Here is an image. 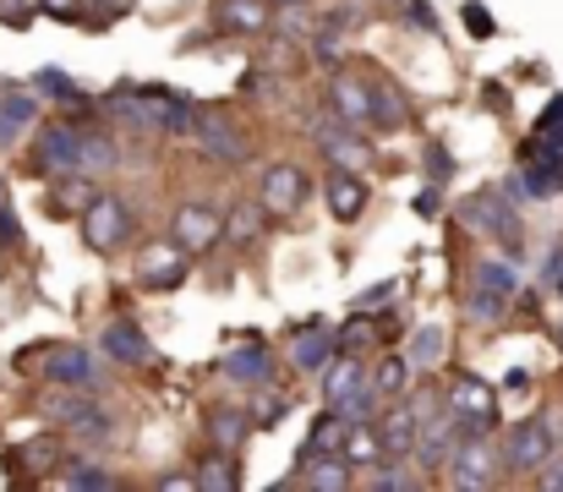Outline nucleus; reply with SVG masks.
<instances>
[{
  "label": "nucleus",
  "instance_id": "obj_4",
  "mask_svg": "<svg viewBox=\"0 0 563 492\" xmlns=\"http://www.w3.org/2000/svg\"><path fill=\"white\" fill-rule=\"evenodd\" d=\"M553 444H559V433L537 416V422H520V427H509V438H504V466L509 471H542L548 460H553Z\"/></svg>",
  "mask_w": 563,
  "mask_h": 492
},
{
  "label": "nucleus",
  "instance_id": "obj_23",
  "mask_svg": "<svg viewBox=\"0 0 563 492\" xmlns=\"http://www.w3.org/2000/svg\"><path fill=\"white\" fill-rule=\"evenodd\" d=\"M388 449H383V433H373L367 422H356L351 427V438H345V460H351V471H367V466H377Z\"/></svg>",
  "mask_w": 563,
  "mask_h": 492
},
{
  "label": "nucleus",
  "instance_id": "obj_27",
  "mask_svg": "<svg viewBox=\"0 0 563 492\" xmlns=\"http://www.w3.org/2000/svg\"><path fill=\"white\" fill-rule=\"evenodd\" d=\"M362 383H367V372H362V367L345 356V361H334V367H329V378H323V394H329V405H340V400H345L351 389H362Z\"/></svg>",
  "mask_w": 563,
  "mask_h": 492
},
{
  "label": "nucleus",
  "instance_id": "obj_21",
  "mask_svg": "<svg viewBox=\"0 0 563 492\" xmlns=\"http://www.w3.org/2000/svg\"><path fill=\"white\" fill-rule=\"evenodd\" d=\"M345 438H351V422H345L340 411H329V416L307 433V460H318V455H345Z\"/></svg>",
  "mask_w": 563,
  "mask_h": 492
},
{
  "label": "nucleus",
  "instance_id": "obj_41",
  "mask_svg": "<svg viewBox=\"0 0 563 492\" xmlns=\"http://www.w3.org/2000/svg\"><path fill=\"white\" fill-rule=\"evenodd\" d=\"M394 296H399V280H383V285H373L367 296H356V313H373V307L394 302Z\"/></svg>",
  "mask_w": 563,
  "mask_h": 492
},
{
  "label": "nucleus",
  "instance_id": "obj_50",
  "mask_svg": "<svg viewBox=\"0 0 563 492\" xmlns=\"http://www.w3.org/2000/svg\"><path fill=\"white\" fill-rule=\"evenodd\" d=\"M542 488H563V460L559 466H542Z\"/></svg>",
  "mask_w": 563,
  "mask_h": 492
},
{
  "label": "nucleus",
  "instance_id": "obj_53",
  "mask_svg": "<svg viewBox=\"0 0 563 492\" xmlns=\"http://www.w3.org/2000/svg\"><path fill=\"white\" fill-rule=\"evenodd\" d=\"M279 6H301V0H279Z\"/></svg>",
  "mask_w": 563,
  "mask_h": 492
},
{
  "label": "nucleus",
  "instance_id": "obj_40",
  "mask_svg": "<svg viewBox=\"0 0 563 492\" xmlns=\"http://www.w3.org/2000/svg\"><path fill=\"white\" fill-rule=\"evenodd\" d=\"M66 482H71V488H115V482H110V471H99V466H71V471H66Z\"/></svg>",
  "mask_w": 563,
  "mask_h": 492
},
{
  "label": "nucleus",
  "instance_id": "obj_52",
  "mask_svg": "<svg viewBox=\"0 0 563 492\" xmlns=\"http://www.w3.org/2000/svg\"><path fill=\"white\" fill-rule=\"evenodd\" d=\"M548 285H553V291H559V296H563V269H559V274H553V280H548Z\"/></svg>",
  "mask_w": 563,
  "mask_h": 492
},
{
  "label": "nucleus",
  "instance_id": "obj_48",
  "mask_svg": "<svg viewBox=\"0 0 563 492\" xmlns=\"http://www.w3.org/2000/svg\"><path fill=\"white\" fill-rule=\"evenodd\" d=\"M410 22H416L421 33H432V28H438V17H432V6H421V0H410Z\"/></svg>",
  "mask_w": 563,
  "mask_h": 492
},
{
  "label": "nucleus",
  "instance_id": "obj_11",
  "mask_svg": "<svg viewBox=\"0 0 563 492\" xmlns=\"http://www.w3.org/2000/svg\"><path fill=\"white\" fill-rule=\"evenodd\" d=\"M99 345H104V356H115L121 367H154V345H148V334L132 324H110L99 334Z\"/></svg>",
  "mask_w": 563,
  "mask_h": 492
},
{
  "label": "nucleus",
  "instance_id": "obj_30",
  "mask_svg": "<svg viewBox=\"0 0 563 492\" xmlns=\"http://www.w3.org/2000/svg\"><path fill=\"white\" fill-rule=\"evenodd\" d=\"M405 383H410V356H388V361L377 367V378H373V389L383 394V400H394Z\"/></svg>",
  "mask_w": 563,
  "mask_h": 492
},
{
  "label": "nucleus",
  "instance_id": "obj_38",
  "mask_svg": "<svg viewBox=\"0 0 563 492\" xmlns=\"http://www.w3.org/2000/svg\"><path fill=\"white\" fill-rule=\"evenodd\" d=\"M0 121H5V127H27V121H33V99H27V94H5V99H0Z\"/></svg>",
  "mask_w": 563,
  "mask_h": 492
},
{
  "label": "nucleus",
  "instance_id": "obj_37",
  "mask_svg": "<svg viewBox=\"0 0 563 492\" xmlns=\"http://www.w3.org/2000/svg\"><path fill=\"white\" fill-rule=\"evenodd\" d=\"M465 28H471V39H493L498 33V22H493V11L482 0H465Z\"/></svg>",
  "mask_w": 563,
  "mask_h": 492
},
{
  "label": "nucleus",
  "instance_id": "obj_45",
  "mask_svg": "<svg viewBox=\"0 0 563 492\" xmlns=\"http://www.w3.org/2000/svg\"><path fill=\"white\" fill-rule=\"evenodd\" d=\"M0 247H11V252L22 247V225H16V214L5 203H0Z\"/></svg>",
  "mask_w": 563,
  "mask_h": 492
},
{
  "label": "nucleus",
  "instance_id": "obj_13",
  "mask_svg": "<svg viewBox=\"0 0 563 492\" xmlns=\"http://www.w3.org/2000/svg\"><path fill=\"white\" fill-rule=\"evenodd\" d=\"M323 192H329V214H334V219H345V225L362 219V208H367V181H362L356 170H340V164H334V175H329Z\"/></svg>",
  "mask_w": 563,
  "mask_h": 492
},
{
  "label": "nucleus",
  "instance_id": "obj_12",
  "mask_svg": "<svg viewBox=\"0 0 563 492\" xmlns=\"http://www.w3.org/2000/svg\"><path fill=\"white\" fill-rule=\"evenodd\" d=\"M224 236V219L213 214V208H202V203H187L181 214H176V241L187 247V252H202V247H213Z\"/></svg>",
  "mask_w": 563,
  "mask_h": 492
},
{
  "label": "nucleus",
  "instance_id": "obj_43",
  "mask_svg": "<svg viewBox=\"0 0 563 492\" xmlns=\"http://www.w3.org/2000/svg\"><path fill=\"white\" fill-rule=\"evenodd\" d=\"M537 132H542V138H559V143H563V94H559V99H553V105H548V110H542V121H537Z\"/></svg>",
  "mask_w": 563,
  "mask_h": 492
},
{
  "label": "nucleus",
  "instance_id": "obj_29",
  "mask_svg": "<svg viewBox=\"0 0 563 492\" xmlns=\"http://www.w3.org/2000/svg\"><path fill=\"white\" fill-rule=\"evenodd\" d=\"M33 88H38V94H49V99H66V105H82V88H77V83H71V77L60 72V66H44V72L33 77Z\"/></svg>",
  "mask_w": 563,
  "mask_h": 492
},
{
  "label": "nucleus",
  "instance_id": "obj_2",
  "mask_svg": "<svg viewBox=\"0 0 563 492\" xmlns=\"http://www.w3.org/2000/svg\"><path fill=\"white\" fill-rule=\"evenodd\" d=\"M520 181H526V197L531 203H548V197H559L563 192V143L559 138H531L526 143V170H520Z\"/></svg>",
  "mask_w": 563,
  "mask_h": 492
},
{
  "label": "nucleus",
  "instance_id": "obj_26",
  "mask_svg": "<svg viewBox=\"0 0 563 492\" xmlns=\"http://www.w3.org/2000/svg\"><path fill=\"white\" fill-rule=\"evenodd\" d=\"M476 285H482V291H493V296H504V302H515V291H520V274H515V263L482 258V269H476Z\"/></svg>",
  "mask_w": 563,
  "mask_h": 492
},
{
  "label": "nucleus",
  "instance_id": "obj_33",
  "mask_svg": "<svg viewBox=\"0 0 563 492\" xmlns=\"http://www.w3.org/2000/svg\"><path fill=\"white\" fill-rule=\"evenodd\" d=\"M438 361H443V328H416L410 367H438Z\"/></svg>",
  "mask_w": 563,
  "mask_h": 492
},
{
  "label": "nucleus",
  "instance_id": "obj_49",
  "mask_svg": "<svg viewBox=\"0 0 563 492\" xmlns=\"http://www.w3.org/2000/svg\"><path fill=\"white\" fill-rule=\"evenodd\" d=\"M416 214H421V219H432V214H438V181H432V186L416 197Z\"/></svg>",
  "mask_w": 563,
  "mask_h": 492
},
{
  "label": "nucleus",
  "instance_id": "obj_22",
  "mask_svg": "<svg viewBox=\"0 0 563 492\" xmlns=\"http://www.w3.org/2000/svg\"><path fill=\"white\" fill-rule=\"evenodd\" d=\"M268 22V6L263 0H219V28L230 33H257Z\"/></svg>",
  "mask_w": 563,
  "mask_h": 492
},
{
  "label": "nucleus",
  "instance_id": "obj_47",
  "mask_svg": "<svg viewBox=\"0 0 563 492\" xmlns=\"http://www.w3.org/2000/svg\"><path fill=\"white\" fill-rule=\"evenodd\" d=\"M373 488H383V492H405V488H416V482H410V477H405V471H373Z\"/></svg>",
  "mask_w": 563,
  "mask_h": 492
},
{
  "label": "nucleus",
  "instance_id": "obj_44",
  "mask_svg": "<svg viewBox=\"0 0 563 492\" xmlns=\"http://www.w3.org/2000/svg\"><path fill=\"white\" fill-rule=\"evenodd\" d=\"M454 175V154L449 149H427V181H449Z\"/></svg>",
  "mask_w": 563,
  "mask_h": 492
},
{
  "label": "nucleus",
  "instance_id": "obj_7",
  "mask_svg": "<svg viewBox=\"0 0 563 492\" xmlns=\"http://www.w3.org/2000/svg\"><path fill=\"white\" fill-rule=\"evenodd\" d=\"M427 411H432V394H416V400L394 405L388 422H383V449L388 455H410L416 438H421V427H427Z\"/></svg>",
  "mask_w": 563,
  "mask_h": 492
},
{
  "label": "nucleus",
  "instance_id": "obj_17",
  "mask_svg": "<svg viewBox=\"0 0 563 492\" xmlns=\"http://www.w3.org/2000/svg\"><path fill=\"white\" fill-rule=\"evenodd\" d=\"M449 471H454L460 488H487L493 482V449H487V438H465Z\"/></svg>",
  "mask_w": 563,
  "mask_h": 492
},
{
  "label": "nucleus",
  "instance_id": "obj_54",
  "mask_svg": "<svg viewBox=\"0 0 563 492\" xmlns=\"http://www.w3.org/2000/svg\"><path fill=\"white\" fill-rule=\"evenodd\" d=\"M559 345H563V324H559Z\"/></svg>",
  "mask_w": 563,
  "mask_h": 492
},
{
  "label": "nucleus",
  "instance_id": "obj_14",
  "mask_svg": "<svg viewBox=\"0 0 563 492\" xmlns=\"http://www.w3.org/2000/svg\"><path fill=\"white\" fill-rule=\"evenodd\" d=\"M224 378H230V383H246V389H263V383H274V356H268L263 345L224 350Z\"/></svg>",
  "mask_w": 563,
  "mask_h": 492
},
{
  "label": "nucleus",
  "instance_id": "obj_16",
  "mask_svg": "<svg viewBox=\"0 0 563 492\" xmlns=\"http://www.w3.org/2000/svg\"><path fill=\"white\" fill-rule=\"evenodd\" d=\"M329 99H334V116H340V121H351V127H367V121H373V88H367V83L334 77Z\"/></svg>",
  "mask_w": 563,
  "mask_h": 492
},
{
  "label": "nucleus",
  "instance_id": "obj_19",
  "mask_svg": "<svg viewBox=\"0 0 563 492\" xmlns=\"http://www.w3.org/2000/svg\"><path fill=\"white\" fill-rule=\"evenodd\" d=\"M329 356H334V334L329 328H301L296 339H290V361H296V372H323L329 367Z\"/></svg>",
  "mask_w": 563,
  "mask_h": 492
},
{
  "label": "nucleus",
  "instance_id": "obj_5",
  "mask_svg": "<svg viewBox=\"0 0 563 492\" xmlns=\"http://www.w3.org/2000/svg\"><path fill=\"white\" fill-rule=\"evenodd\" d=\"M38 170L44 175H77L82 170V132L71 121H55L38 132Z\"/></svg>",
  "mask_w": 563,
  "mask_h": 492
},
{
  "label": "nucleus",
  "instance_id": "obj_1",
  "mask_svg": "<svg viewBox=\"0 0 563 492\" xmlns=\"http://www.w3.org/2000/svg\"><path fill=\"white\" fill-rule=\"evenodd\" d=\"M465 225L471 230H482V236H493V241H504L509 247V258H520V219H515V197L509 192H476L471 203H465Z\"/></svg>",
  "mask_w": 563,
  "mask_h": 492
},
{
  "label": "nucleus",
  "instance_id": "obj_35",
  "mask_svg": "<svg viewBox=\"0 0 563 492\" xmlns=\"http://www.w3.org/2000/svg\"><path fill=\"white\" fill-rule=\"evenodd\" d=\"M263 214H268L263 203H257V208L230 214V219H224V236H230V241H252V236H257V225H263Z\"/></svg>",
  "mask_w": 563,
  "mask_h": 492
},
{
  "label": "nucleus",
  "instance_id": "obj_3",
  "mask_svg": "<svg viewBox=\"0 0 563 492\" xmlns=\"http://www.w3.org/2000/svg\"><path fill=\"white\" fill-rule=\"evenodd\" d=\"M82 236H88V247H99V252H115L121 241H132V214H126V203L110 197V192H99V197L88 203V214H82Z\"/></svg>",
  "mask_w": 563,
  "mask_h": 492
},
{
  "label": "nucleus",
  "instance_id": "obj_31",
  "mask_svg": "<svg viewBox=\"0 0 563 492\" xmlns=\"http://www.w3.org/2000/svg\"><path fill=\"white\" fill-rule=\"evenodd\" d=\"M377 400H383V394H377L373 383H362V389H351V394H345L334 411H340V416L356 427V422H373V405H377Z\"/></svg>",
  "mask_w": 563,
  "mask_h": 492
},
{
  "label": "nucleus",
  "instance_id": "obj_20",
  "mask_svg": "<svg viewBox=\"0 0 563 492\" xmlns=\"http://www.w3.org/2000/svg\"><path fill=\"white\" fill-rule=\"evenodd\" d=\"M93 197H99V192H93L88 181H77V175H55V192L44 197V208H49L55 219H66V214H88Z\"/></svg>",
  "mask_w": 563,
  "mask_h": 492
},
{
  "label": "nucleus",
  "instance_id": "obj_28",
  "mask_svg": "<svg viewBox=\"0 0 563 492\" xmlns=\"http://www.w3.org/2000/svg\"><path fill=\"white\" fill-rule=\"evenodd\" d=\"M246 427H252V422H246L241 411H213V416H208V433H213V444H219V449H230V455L241 449Z\"/></svg>",
  "mask_w": 563,
  "mask_h": 492
},
{
  "label": "nucleus",
  "instance_id": "obj_18",
  "mask_svg": "<svg viewBox=\"0 0 563 492\" xmlns=\"http://www.w3.org/2000/svg\"><path fill=\"white\" fill-rule=\"evenodd\" d=\"M191 132H197V143H202L213 160H230V164L246 160V143L235 138V127H224V116H197Z\"/></svg>",
  "mask_w": 563,
  "mask_h": 492
},
{
  "label": "nucleus",
  "instance_id": "obj_15",
  "mask_svg": "<svg viewBox=\"0 0 563 492\" xmlns=\"http://www.w3.org/2000/svg\"><path fill=\"white\" fill-rule=\"evenodd\" d=\"M312 138L323 143V154L340 164V170H356V164L367 160V143L356 138L351 121H345V127H334V121H312Z\"/></svg>",
  "mask_w": 563,
  "mask_h": 492
},
{
  "label": "nucleus",
  "instance_id": "obj_10",
  "mask_svg": "<svg viewBox=\"0 0 563 492\" xmlns=\"http://www.w3.org/2000/svg\"><path fill=\"white\" fill-rule=\"evenodd\" d=\"M301 197H307V175L296 170V164H274L268 175H263V208L268 214H296L301 208Z\"/></svg>",
  "mask_w": 563,
  "mask_h": 492
},
{
  "label": "nucleus",
  "instance_id": "obj_36",
  "mask_svg": "<svg viewBox=\"0 0 563 492\" xmlns=\"http://www.w3.org/2000/svg\"><path fill=\"white\" fill-rule=\"evenodd\" d=\"M504 307H509L504 296H493V291H482V285H476V296H471V318H476V324H498V318H504Z\"/></svg>",
  "mask_w": 563,
  "mask_h": 492
},
{
  "label": "nucleus",
  "instance_id": "obj_39",
  "mask_svg": "<svg viewBox=\"0 0 563 492\" xmlns=\"http://www.w3.org/2000/svg\"><path fill=\"white\" fill-rule=\"evenodd\" d=\"M285 411H290V400H285V394H274V400H257L252 422H257V427H279V422H285Z\"/></svg>",
  "mask_w": 563,
  "mask_h": 492
},
{
  "label": "nucleus",
  "instance_id": "obj_9",
  "mask_svg": "<svg viewBox=\"0 0 563 492\" xmlns=\"http://www.w3.org/2000/svg\"><path fill=\"white\" fill-rule=\"evenodd\" d=\"M449 411L465 416V422H487V427H498V394H493L482 378H471V372L449 383Z\"/></svg>",
  "mask_w": 563,
  "mask_h": 492
},
{
  "label": "nucleus",
  "instance_id": "obj_46",
  "mask_svg": "<svg viewBox=\"0 0 563 492\" xmlns=\"http://www.w3.org/2000/svg\"><path fill=\"white\" fill-rule=\"evenodd\" d=\"M49 17H60V22H82V0H38ZM88 28V22H82Z\"/></svg>",
  "mask_w": 563,
  "mask_h": 492
},
{
  "label": "nucleus",
  "instance_id": "obj_6",
  "mask_svg": "<svg viewBox=\"0 0 563 492\" xmlns=\"http://www.w3.org/2000/svg\"><path fill=\"white\" fill-rule=\"evenodd\" d=\"M137 280L148 291H176L187 280V247L181 241H154L143 258H137Z\"/></svg>",
  "mask_w": 563,
  "mask_h": 492
},
{
  "label": "nucleus",
  "instance_id": "obj_8",
  "mask_svg": "<svg viewBox=\"0 0 563 492\" xmlns=\"http://www.w3.org/2000/svg\"><path fill=\"white\" fill-rule=\"evenodd\" d=\"M44 378L60 389H93V356L82 345H49L44 350Z\"/></svg>",
  "mask_w": 563,
  "mask_h": 492
},
{
  "label": "nucleus",
  "instance_id": "obj_34",
  "mask_svg": "<svg viewBox=\"0 0 563 492\" xmlns=\"http://www.w3.org/2000/svg\"><path fill=\"white\" fill-rule=\"evenodd\" d=\"M115 164H121V154H115L110 138H99V132L88 138V132H82V170H115Z\"/></svg>",
  "mask_w": 563,
  "mask_h": 492
},
{
  "label": "nucleus",
  "instance_id": "obj_42",
  "mask_svg": "<svg viewBox=\"0 0 563 492\" xmlns=\"http://www.w3.org/2000/svg\"><path fill=\"white\" fill-rule=\"evenodd\" d=\"M33 11H38V0H0V17H5L11 28H27Z\"/></svg>",
  "mask_w": 563,
  "mask_h": 492
},
{
  "label": "nucleus",
  "instance_id": "obj_51",
  "mask_svg": "<svg viewBox=\"0 0 563 492\" xmlns=\"http://www.w3.org/2000/svg\"><path fill=\"white\" fill-rule=\"evenodd\" d=\"M99 6H104V11H126L132 0H99Z\"/></svg>",
  "mask_w": 563,
  "mask_h": 492
},
{
  "label": "nucleus",
  "instance_id": "obj_32",
  "mask_svg": "<svg viewBox=\"0 0 563 492\" xmlns=\"http://www.w3.org/2000/svg\"><path fill=\"white\" fill-rule=\"evenodd\" d=\"M399 121H405V99L388 83H373V127H399Z\"/></svg>",
  "mask_w": 563,
  "mask_h": 492
},
{
  "label": "nucleus",
  "instance_id": "obj_25",
  "mask_svg": "<svg viewBox=\"0 0 563 492\" xmlns=\"http://www.w3.org/2000/svg\"><path fill=\"white\" fill-rule=\"evenodd\" d=\"M307 482L312 488H329V492L351 488V460L345 455H318V460H307Z\"/></svg>",
  "mask_w": 563,
  "mask_h": 492
},
{
  "label": "nucleus",
  "instance_id": "obj_24",
  "mask_svg": "<svg viewBox=\"0 0 563 492\" xmlns=\"http://www.w3.org/2000/svg\"><path fill=\"white\" fill-rule=\"evenodd\" d=\"M191 482L208 488V492H230V488H241V471H235V460H230V449H224V455H208V460L197 466Z\"/></svg>",
  "mask_w": 563,
  "mask_h": 492
}]
</instances>
